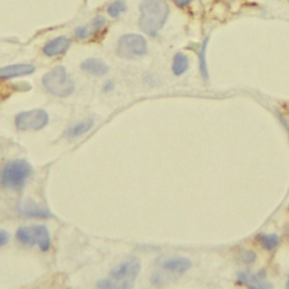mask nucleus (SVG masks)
<instances>
[{
    "instance_id": "f257e3e1",
    "label": "nucleus",
    "mask_w": 289,
    "mask_h": 289,
    "mask_svg": "<svg viewBox=\"0 0 289 289\" xmlns=\"http://www.w3.org/2000/svg\"><path fill=\"white\" fill-rule=\"evenodd\" d=\"M140 28L150 37H155L167 21L170 8L166 0H143L140 4Z\"/></svg>"
},
{
    "instance_id": "f03ea898",
    "label": "nucleus",
    "mask_w": 289,
    "mask_h": 289,
    "mask_svg": "<svg viewBox=\"0 0 289 289\" xmlns=\"http://www.w3.org/2000/svg\"><path fill=\"white\" fill-rule=\"evenodd\" d=\"M32 166L26 160H9L0 170V184L8 189H21L32 175Z\"/></svg>"
},
{
    "instance_id": "7ed1b4c3",
    "label": "nucleus",
    "mask_w": 289,
    "mask_h": 289,
    "mask_svg": "<svg viewBox=\"0 0 289 289\" xmlns=\"http://www.w3.org/2000/svg\"><path fill=\"white\" fill-rule=\"evenodd\" d=\"M44 88L57 98H68L75 90V83L63 66L50 70L42 78Z\"/></svg>"
},
{
    "instance_id": "20e7f679",
    "label": "nucleus",
    "mask_w": 289,
    "mask_h": 289,
    "mask_svg": "<svg viewBox=\"0 0 289 289\" xmlns=\"http://www.w3.org/2000/svg\"><path fill=\"white\" fill-rule=\"evenodd\" d=\"M17 241L23 245H39L41 251L48 252L51 248V236L44 225H33L19 227L16 232Z\"/></svg>"
},
{
    "instance_id": "39448f33",
    "label": "nucleus",
    "mask_w": 289,
    "mask_h": 289,
    "mask_svg": "<svg viewBox=\"0 0 289 289\" xmlns=\"http://www.w3.org/2000/svg\"><path fill=\"white\" fill-rule=\"evenodd\" d=\"M49 114L47 111L42 109H35L31 111H25L16 115L15 124L18 130L27 131V130H41L49 123Z\"/></svg>"
},
{
    "instance_id": "423d86ee",
    "label": "nucleus",
    "mask_w": 289,
    "mask_h": 289,
    "mask_svg": "<svg viewBox=\"0 0 289 289\" xmlns=\"http://www.w3.org/2000/svg\"><path fill=\"white\" fill-rule=\"evenodd\" d=\"M147 53V41L139 34H125L119 40L118 54L122 58H136Z\"/></svg>"
},
{
    "instance_id": "0eeeda50",
    "label": "nucleus",
    "mask_w": 289,
    "mask_h": 289,
    "mask_svg": "<svg viewBox=\"0 0 289 289\" xmlns=\"http://www.w3.org/2000/svg\"><path fill=\"white\" fill-rule=\"evenodd\" d=\"M141 270V263L136 258H131L129 260H125L119 266L111 270L110 276L113 280L116 281H129L135 282V279L138 277Z\"/></svg>"
},
{
    "instance_id": "6e6552de",
    "label": "nucleus",
    "mask_w": 289,
    "mask_h": 289,
    "mask_svg": "<svg viewBox=\"0 0 289 289\" xmlns=\"http://www.w3.org/2000/svg\"><path fill=\"white\" fill-rule=\"evenodd\" d=\"M17 210L21 215L25 217L33 218H49L51 216V212L47 208L40 206L32 199H24L19 202L17 206Z\"/></svg>"
},
{
    "instance_id": "1a4fd4ad",
    "label": "nucleus",
    "mask_w": 289,
    "mask_h": 289,
    "mask_svg": "<svg viewBox=\"0 0 289 289\" xmlns=\"http://www.w3.org/2000/svg\"><path fill=\"white\" fill-rule=\"evenodd\" d=\"M237 281L248 288L254 289H269L272 285L266 280L265 273H250L246 271H241L237 275Z\"/></svg>"
},
{
    "instance_id": "9d476101",
    "label": "nucleus",
    "mask_w": 289,
    "mask_h": 289,
    "mask_svg": "<svg viewBox=\"0 0 289 289\" xmlns=\"http://www.w3.org/2000/svg\"><path fill=\"white\" fill-rule=\"evenodd\" d=\"M159 266L165 271L182 275L192 267V262L190 259L184 256H171L162 260L159 262Z\"/></svg>"
},
{
    "instance_id": "9b49d317",
    "label": "nucleus",
    "mask_w": 289,
    "mask_h": 289,
    "mask_svg": "<svg viewBox=\"0 0 289 289\" xmlns=\"http://www.w3.org/2000/svg\"><path fill=\"white\" fill-rule=\"evenodd\" d=\"M35 72V67L29 63L11 65L0 68V79H11L21 77V76L31 75Z\"/></svg>"
},
{
    "instance_id": "f8f14e48",
    "label": "nucleus",
    "mask_w": 289,
    "mask_h": 289,
    "mask_svg": "<svg viewBox=\"0 0 289 289\" xmlns=\"http://www.w3.org/2000/svg\"><path fill=\"white\" fill-rule=\"evenodd\" d=\"M72 41L67 37H58L48 43H45L43 47V53L47 57H55L67 52V50L70 48Z\"/></svg>"
},
{
    "instance_id": "ddd939ff",
    "label": "nucleus",
    "mask_w": 289,
    "mask_h": 289,
    "mask_svg": "<svg viewBox=\"0 0 289 289\" xmlns=\"http://www.w3.org/2000/svg\"><path fill=\"white\" fill-rule=\"evenodd\" d=\"M80 68H82L85 73L92 76H96V77H101V76H104L109 73V66L104 61H102V60L96 58L86 59L85 61H83L82 65H80Z\"/></svg>"
},
{
    "instance_id": "4468645a",
    "label": "nucleus",
    "mask_w": 289,
    "mask_h": 289,
    "mask_svg": "<svg viewBox=\"0 0 289 289\" xmlns=\"http://www.w3.org/2000/svg\"><path fill=\"white\" fill-rule=\"evenodd\" d=\"M105 23H106L105 18L101 17V16L95 17L93 21L90 22L88 25H86V26H80L78 28H76V31H75L76 37L80 40L92 37V35H94L95 33H98L100 29L103 28Z\"/></svg>"
},
{
    "instance_id": "2eb2a0df",
    "label": "nucleus",
    "mask_w": 289,
    "mask_h": 289,
    "mask_svg": "<svg viewBox=\"0 0 289 289\" xmlns=\"http://www.w3.org/2000/svg\"><path fill=\"white\" fill-rule=\"evenodd\" d=\"M93 126H94V120L87 119L86 121H83V122H79L77 124L70 126V128L66 131V136H67L68 138H77V137L87 134Z\"/></svg>"
},
{
    "instance_id": "dca6fc26",
    "label": "nucleus",
    "mask_w": 289,
    "mask_h": 289,
    "mask_svg": "<svg viewBox=\"0 0 289 289\" xmlns=\"http://www.w3.org/2000/svg\"><path fill=\"white\" fill-rule=\"evenodd\" d=\"M189 68V59L184 53H176L172 63V72L175 76L183 75Z\"/></svg>"
},
{
    "instance_id": "f3484780",
    "label": "nucleus",
    "mask_w": 289,
    "mask_h": 289,
    "mask_svg": "<svg viewBox=\"0 0 289 289\" xmlns=\"http://www.w3.org/2000/svg\"><path fill=\"white\" fill-rule=\"evenodd\" d=\"M256 241L263 248L268 251H272L280 244V238L277 234H259Z\"/></svg>"
},
{
    "instance_id": "a211bd4d",
    "label": "nucleus",
    "mask_w": 289,
    "mask_h": 289,
    "mask_svg": "<svg viewBox=\"0 0 289 289\" xmlns=\"http://www.w3.org/2000/svg\"><path fill=\"white\" fill-rule=\"evenodd\" d=\"M98 287L101 289H129L134 287V282L116 281L112 278L102 279L98 282Z\"/></svg>"
},
{
    "instance_id": "6ab92c4d",
    "label": "nucleus",
    "mask_w": 289,
    "mask_h": 289,
    "mask_svg": "<svg viewBox=\"0 0 289 289\" xmlns=\"http://www.w3.org/2000/svg\"><path fill=\"white\" fill-rule=\"evenodd\" d=\"M207 43L208 39L205 40V42L202 43V47L199 51V68L202 78L205 80H208L209 76H208V68H207V62H206V50H207Z\"/></svg>"
},
{
    "instance_id": "aec40b11",
    "label": "nucleus",
    "mask_w": 289,
    "mask_h": 289,
    "mask_svg": "<svg viewBox=\"0 0 289 289\" xmlns=\"http://www.w3.org/2000/svg\"><path fill=\"white\" fill-rule=\"evenodd\" d=\"M126 5L123 0H115L112 4H110V6L108 7V14L111 17L118 18L121 14L125 12Z\"/></svg>"
},
{
    "instance_id": "412c9836",
    "label": "nucleus",
    "mask_w": 289,
    "mask_h": 289,
    "mask_svg": "<svg viewBox=\"0 0 289 289\" xmlns=\"http://www.w3.org/2000/svg\"><path fill=\"white\" fill-rule=\"evenodd\" d=\"M255 259H256L255 253L252 251H243L240 253V260L244 263L254 262Z\"/></svg>"
},
{
    "instance_id": "4be33fe9",
    "label": "nucleus",
    "mask_w": 289,
    "mask_h": 289,
    "mask_svg": "<svg viewBox=\"0 0 289 289\" xmlns=\"http://www.w3.org/2000/svg\"><path fill=\"white\" fill-rule=\"evenodd\" d=\"M11 240V234L7 231L0 230V247L5 246Z\"/></svg>"
},
{
    "instance_id": "5701e85b",
    "label": "nucleus",
    "mask_w": 289,
    "mask_h": 289,
    "mask_svg": "<svg viewBox=\"0 0 289 289\" xmlns=\"http://www.w3.org/2000/svg\"><path fill=\"white\" fill-rule=\"evenodd\" d=\"M174 3H175L179 7L183 8V7H186L187 5H189V4L191 3V0H174Z\"/></svg>"
},
{
    "instance_id": "b1692460",
    "label": "nucleus",
    "mask_w": 289,
    "mask_h": 289,
    "mask_svg": "<svg viewBox=\"0 0 289 289\" xmlns=\"http://www.w3.org/2000/svg\"><path fill=\"white\" fill-rule=\"evenodd\" d=\"M113 87H114V85L111 82H108L104 85L103 90H104V92H110V90H113Z\"/></svg>"
},
{
    "instance_id": "393cba45",
    "label": "nucleus",
    "mask_w": 289,
    "mask_h": 289,
    "mask_svg": "<svg viewBox=\"0 0 289 289\" xmlns=\"http://www.w3.org/2000/svg\"><path fill=\"white\" fill-rule=\"evenodd\" d=\"M286 287L289 289V279H288V281H287V283H286Z\"/></svg>"
},
{
    "instance_id": "a878e982",
    "label": "nucleus",
    "mask_w": 289,
    "mask_h": 289,
    "mask_svg": "<svg viewBox=\"0 0 289 289\" xmlns=\"http://www.w3.org/2000/svg\"><path fill=\"white\" fill-rule=\"evenodd\" d=\"M288 236H289V226H288Z\"/></svg>"
}]
</instances>
